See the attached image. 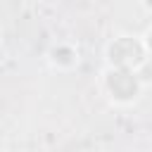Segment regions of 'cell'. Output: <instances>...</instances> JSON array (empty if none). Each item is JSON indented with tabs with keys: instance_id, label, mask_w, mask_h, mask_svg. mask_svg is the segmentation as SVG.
I'll return each instance as SVG.
<instances>
[{
	"instance_id": "cell-1",
	"label": "cell",
	"mask_w": 152,
	"mask_h": 152,
	"mask_svg": "<svg viewBox=\"0 0 152 152\" xmlns=\"http://www.w3.org/2000/svg\"><path fill=\"white\" fill-rule=\"evenodd\" d=\"M142 48H145L147 55H152V28L145 31V36H142Z\"/></svg>"
}]
</instances>
